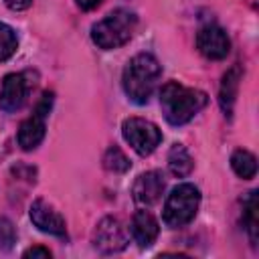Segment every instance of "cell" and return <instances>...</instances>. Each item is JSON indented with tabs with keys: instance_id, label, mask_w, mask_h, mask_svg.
Returning a JSON list of instances; mask_svg holds the SVG:
<instances>
[{
	"instance_id": "6da1fadb",
	"label": "cell",
	"mask_w": 259,
	"mask_h": 259,
	"mask_svg": "<svg viewBox=\"0 0 259 259\" xmlns=\"http://www.w3.org/2000/svg\"><path fill=\"white\" fill-rule=\"evenodd\" d=\"M206 101L208 97L204 91L184 87L178 81H168L160 89V107L170 125H184L206 105Z\"/></svg>"
},
{
	"instance_id": "7a4b0ae2",
	"label": "cell",
	"mask_w": 259,
	"mask_h": 259,
	"mask_svg": "<svg viewBox=\"0 0 259 259\" xmlns=\"http://www.w3.org/2000/svg\"><path fill=\"white\" fill-rule=\"evenodd\" d=\"M160 75H162V67L154 55H150V53L136 55L125 65L123 75H121V87H123L127 99L134 101L136 105L148 103L158 85Z\"/></svg>"
},
{
	"instance_id": "3957f363",
	"label": "cell",
	"mask_w": 259,
	"mask_h": 259,
	"mask_svg": "<svg viewBox=\"0 0 259 259\" xmlns=\"http://www.w3.org/2000/svg\"><path fill=\"white\" fill-rule=\"evenodd\" d=\"M136 24H138V16L134 12L125 8H117L91 26V40L103 51L119 49L132 38Z\"/></svg>"
},
{
	"instance_id": "277c9868",
	"label": "cell",
	"mask_w": 259,
	"mask_h": 259,
	"mask_svg": "<svg viewBox=\"0 0 259 259\" xmlns=\"http://www.w3.org/2000/svg\"><path fill=\"white\" fill-rule=\"evenodd\" d=\"M198 204H200V192L194 184L184 182V184L174 186L164 204L162 219H164L166 227L180 229V227L188 225L196 217Z\"/></svg>"
},
{
	"instance_id": "5b68a950",
	"label": "cell",
	"mask_w": 259,
	"mask_h": 259,
	"mask_svg": "<svg viewBox=\"0 0 259 259\" xmlns=\"http://www.w3.org/2000/svg\"><path fill=\"white\" fill-rule=\"evenodd\" d=\"M121 136L140 156H150L162 142V132L158 130V125L144 119V117L123 119Z\"/></svg>"
},
{
	"instance_id": "8992f818",
	"label": "cell",
	"mask_w": 259,
	"mask_h": 259,
	"mask_svg": "<svg viewBox=\"0 0 259 259\" xmlns=\"http://www.w3.org/2000/svg\"><path fill=\"white\" fill-rule=\"evenodd\" d=\"M51 107H53V93L47 91V93L40 97V101L36 103L32 115L26 117V119L20 123V127H18L16 140H18V146H20L22 150H26V152H28V150H34V148L45 140L47 115H49Z\"/></svg>"
},
{
	"instance_id": "52a82bcc",
	"label": "cell",
	"mask_w": 259,
	"mask_h": 259,
	"mask_svg": "<svg viewBox=\"0 0 259 259\" xmlns=\"http://www.w3.org/2000/svg\"><path fill=\"white\" fill-rule=\"evenodd\" d=\"M91 241H93V247L101 253H119L127 245V233L119 219L105 217L97 223Z\"/></svg>"
},
{
	"instance_id": "ba28073f",
	"label": "cell",
	"mask_w": 259,
	"mask_h": 259,
	"mask_svg": "<svg viewBox=\"0 0 259 259\" xmlns=\"http://www.w3.org/2000/svg\"><path fill=\"white\" fill-rule=\"evenodd\" d=\"M30 89H32L30 73H8L2 79V87H0V109L6 113L18 111L26 103Z\"/></svg>"
},
{
	"instance_id": "9c48e42d",
	"label": "cell",
	"mask_w": 259,
	"mask_h": 259,
	"mask_svg": "<svg viewBox=\"0 0 259 259\" xmlns=\"http://www.w3.org/2000/svg\"><path fill=\"white\" fill-rule=\"evenodd\" d=\"M196 47L202 57H206L210 61H221L229 55L231 40H229V34L225 32V28H221L217 24H204L196 32Z\"/></svg>"
},
{
	"instance_id": "30bf717a",
	"label": "cell",
	"mask_w": 259,
	"mask_h": 259,
	"mask_svg": "<svg viewBox=\"0 0 259 259\" xmlns=\"http://www.w3.org/2000/svg\"><path fill=\"white\" fill-rule=\"evenodd\" d=\"M30 221L42 233H49V235H55V237H67L65 219L59 214V210H55L42 198H36L32 202V206H30Z\"/></svg>"
},
{
	"instance_id": "8fae6325",
	"label": "cell",
	"mask_w": 259,
	"mask_h": 259,
	"mask_svg": "<svg viewBox=\"0 0 259 259\" xmlns=\"http://www.w3.org/2000/svg\"><path fill=\"white\" fill-rule=\"evenodd\" d=\"M164 176L156 170L152 172H144L136 178L134 186H132V194H134V200L142 206H152L154 202L160 200L162 192H164Z\"/></svg>"
},
{
	"instance_id": "7c38bea8",
	"label": "cell",
	"mask_w": 259,
	"mask_h": 259,
	"mask_svg": "<svg viewBox=\"0 0 259 259\" xmlns=\"http://www.w3.org/2000/svg\"><path fill=\"white\" fill-rule=\"evenodd\" d=\"M132 237L134 241L146 249L150 245H154V241L158 239V233H160V225L158 221L154 219V214L150 210H136V214L132 217Z\"/></svg>"
},
{
	"instance_id": "4fadbf2b",
	"label": "cell",
	"mask_w": 259,
	"mask_h": 259,
	"mask_svg": "<svg viewBox=\"0 0 259 259\" xmlns=\"http://www.w3.org/2000/svg\"><path fill=\"white\" fill-rule=\"evenodd\" d=\"M239 79H241V67L239 65L231 67L225 73V77H223L221 91H219V101H221V107H223L225 115H231L233 113V105H235L237 89H239Z\"/></svg>"
},
{
	"instance_id": "5bb4252c",
	"label": "cell",
	"mask_w": 259,
	"mask_h": 259,
	"mask_svg": "<svg viewBox=\"0 0 259 259\" xmlns=\"http://www.w3.org/2000/svg\"><path fill=\"white\" fill-rule=\"evenodd\" d=\"M168 168L178 178H184V176H188L192 172L194 160H192V156L188 154V150L182 144H174L170 148V152H168Z\"/></svg>"
},
{
	"instance_id": "9a60e30c",
	"label": "cell",
	"mask_w": 259,
	"mask_h": 259,
	"mask_svg": "<svg viewBox=\"0 0 259 259\" xmlns=\"http://www.w3.org/2000/svg\"><path fill=\"white\" fill-rule=\"evenodd\" d=\"M243 223L247 229V235L251 239V243H257V235H259V200H257V190H251L249 196L243 202Z\"/></svg>"
},
{
	"instance_id": "2e32d148",
	"label": "cell",
	"mask_w": 259,
	"mask_h": 259,
	"mask_svg": "<svg viewBox=\"0 0 259 259\" xmlns=\"http://www.w3.org/2000/svg\"><path fill=\"white\" fill-rule=\"evenodd\" d=\"M231 168L235 170L237 176H241L245 180H251L257 174V160L247 150H235L233 156H231Z\"/></svg>"
},
{
	"instance_id": "e0dca14e",
	"label": "cell",
	"mask_w": 259,
	"mask_h": 259,
	"mask_svg": "<svg viewBox=\"0 0 259 259\" xmlns=\"http://www.w3.org/2000/svg\"><path fill=\"white\" fill-rule=\"evenodd\" d=\"M130 166H132V162L117 146L107 148V152L103 154V168L109 172H127Z\"/></svg>"
},
{
	"instance_id": "ac0fdd59",
	"label": "cell",
	"mask_w": 259,
	"mask_h": 259,
	"mask_svg": "<svg viewBox=\"0 0 259 259\" xmlns=\"http://www.w3.org/2000/svg\"><path fill=\"white\" fill-rule=\"evenodd\" d=\"M16 49H18L16 32L8 24L0 22V63L2 61H8L16 53Z\"/></svg>"
},
{
	"instance_id": "d6986e66",
	"label": "cell",
	"mask_w": 259,
	"mask_h": 259,
	"mask_svg": "<svg viewBox=\"0 0 259 259\" xmlns=\"http://www.w3.org/2000/svg\"><path fill=\"white\" fill-rule=\"evenodd\" d=\"M16 241V231L8 219H0V247L10 249L12 243Z\"/></svg>"
},
{
	"instance_id": "ffe728a7",
	"label": "cell",
	"mask_w": 259,
	"mask_h": 259,
	"mask_svg": "<svg viewBox=\"0 0 259 259\" xmlns=\"http://www.w3.org/2000/svg\"><path fill=\"white\" fill-rule=\"evenodd\" d=\"M22 257H45V259H49L51 257V251L45 249V247H30V249H26L22 253Z\"/></svg>"
},
{
	"instance_id": "44dd1931",
	"label": "cell",
	"mask_w": 259,
	"mask_h": 259,
	"mask_svg": "<svg viewBox=\"0 0 259 259\" xmlns=\"http://www.w3.org/2000/svg\"><path fill=\"white\" fill-rule=\"evenodd\" d=\"M34 0H4V4L10 8V10H26Z\"/></svg>"
},
{
	"instance_id": "7402d4cb",
	"label": "cell",
	"mask_w": 259,
	"mask_h": 259,
	"mask_svg": "<svg viewBox=\"0 0 259 259\" xmlns=\"http://www.w3.org/2000/svg\"><path fill=\"white\" fill-rule=\"evenodd\" d=\"M101 2H103V0H75V4H77L81 10H93V8H97Z\"/></svg>"
}]
</instances>
